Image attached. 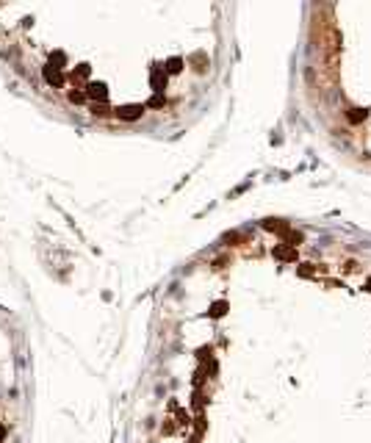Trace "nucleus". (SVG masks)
Listing matches in <instances>:
<instances>
[{"mask_svg":"<svg viewBox=\"0 0 371 443\" xmlns=\"http://www.w3.org/2000/svg\"><path fill=\"white\" fill-rule=\"evenodd\" d=\"M141 114H144V105H125V108H119L122 120H138Z\"/></svg>","mask_w":371,"mask_h":443,"instance_id":"obj_1","label":"nucleus"},{"mask_svg":"<svg viewBox=\"0 0 371 443\" xmlns=\"http://www.w3.org/2000/svg\"><path fill=\"white\" fill-rule=\"evenodd\" d=\"M89 94H92V97H100V100H103V97H105V86L92 83V86H89Z\"/></svg>","mask_w":371,"mask_h":443,"instance_id":"obj_2","label":"nucleus"},{"mask_svg":"<svg viewBox=\"0 0 371 443\" xmlns=\"http://www.w3.org/2000/svg\"><path fill=\"white\" fill-rule=\"evenodd\" d=\"M3 438H6V426H3V421H0V443H3Z\"/></svg>","mask_w":371,"mask_h":443,"instance_id":"obj_4","label":"nucleus"},{"mask_svg":"<svg viewBox=\"0 0 371 443\" xmlns=\"http://www.w3.org/2000/svg\"><path fill=\"white\" fill-rule=\"evenodd\" d=\"M69 100H72V102H83V92H69Z\"/></svg>","mask_w":371,"mask_h":443,"instance_id":"obj_3","label":"nucleus"}]
</instances>
